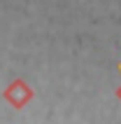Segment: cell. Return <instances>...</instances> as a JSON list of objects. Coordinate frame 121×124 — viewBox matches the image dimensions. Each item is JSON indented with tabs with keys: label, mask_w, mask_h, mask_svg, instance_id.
<instances>
[{
	"label": "cell",
	"mask_w": 121,
	"mask_h": 124,
	"mask_svg": "<svg viewBox=\"0 0 121 124\" xmlns=\"http://www.w3.org/2000/svg\"><path fill=\"white\" fill-rule=\"evenodd\" d=\"M119 98H121V89H119Z\"/></svg>",
	"instance_id": "1"
}]
</instances>
